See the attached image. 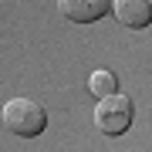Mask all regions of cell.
Wrapping results in <instances>:
<instances>
[{
    "label": "cell",
    "mask_w": 152,
    "mask_h": 152,
    "mask_svg": "<svg viewBox=\"0 0 152 152\" xmlns=\"http://www.w3.org/2000/svg\"><path fill=\"white\" fill-rule=\"evenodd\" d=\"M108 14H115V20L129 31H142L152 24V4L149 0H112Z\"/></svg>",
    "instance_id": "3957f363"
},
{
    "label": "cell",
    "mask_w": 152,
    "mask_h": 152,
    "mask_svg": "<svg viewBox=\"0 0 152 152\" xmlns=\"http://www.w3.org/2000/svg\"><path fill=\"white\" fill-rule=\"evenodd\" d=\"M108 7L112 0H58V10L75 24H91L108 14Z\"/></svg>",
    "instance_id": "277c9868"
},
{
    "label": "cell",
    "mask_w": 152,
    "mask_h": 152,
    "mask_svg": "<svg viewBox=\"0 0 152 152\" xmlns=\"http://www.w3.org/2000/svg\"><path fill=\"white\" fill-rule=\"evenodd\" d=\"M4 125L14 135H20V139H34V135H41L44 125H48V112H44V105H37L34 98H10V102L4 105Z\"/></svg>",
    "instance_id": "6da1fadb"
},
{
    "label": "cell",
    "mask_w": 152,
    "mask_h": 152,
    "mask_svg": "<svg viewBox=\"0 0 152 152\" xmlns=\"http://www.w3.org/2000/svg\"><path fill=\"white\" fill-rule=\"evenodd\" d=\"M132 115H135L132 98L118 95V91L102 95L98 105H95V125H98V132H105V135H122V132L132 125Z\"/></svg>",
    "instance_id": "7a4b0ae2"
},
{
    "label": "cell",
    "mask_w": 152,
    "mask_h": 152,
    "mask_svg": "<svg viewBox=\"0 0 152 152\" xmlns=\"http://www.w3.org/2000/svg\"><path fill=\"white\" fill-rule=\"evenodd\" d=\"M88 91H91L95 98L108 95V91H118V78L112 75V71H91V78H88Z\"/></svg>",
    "instance_id": "5b68a950"
}]
</instances>
